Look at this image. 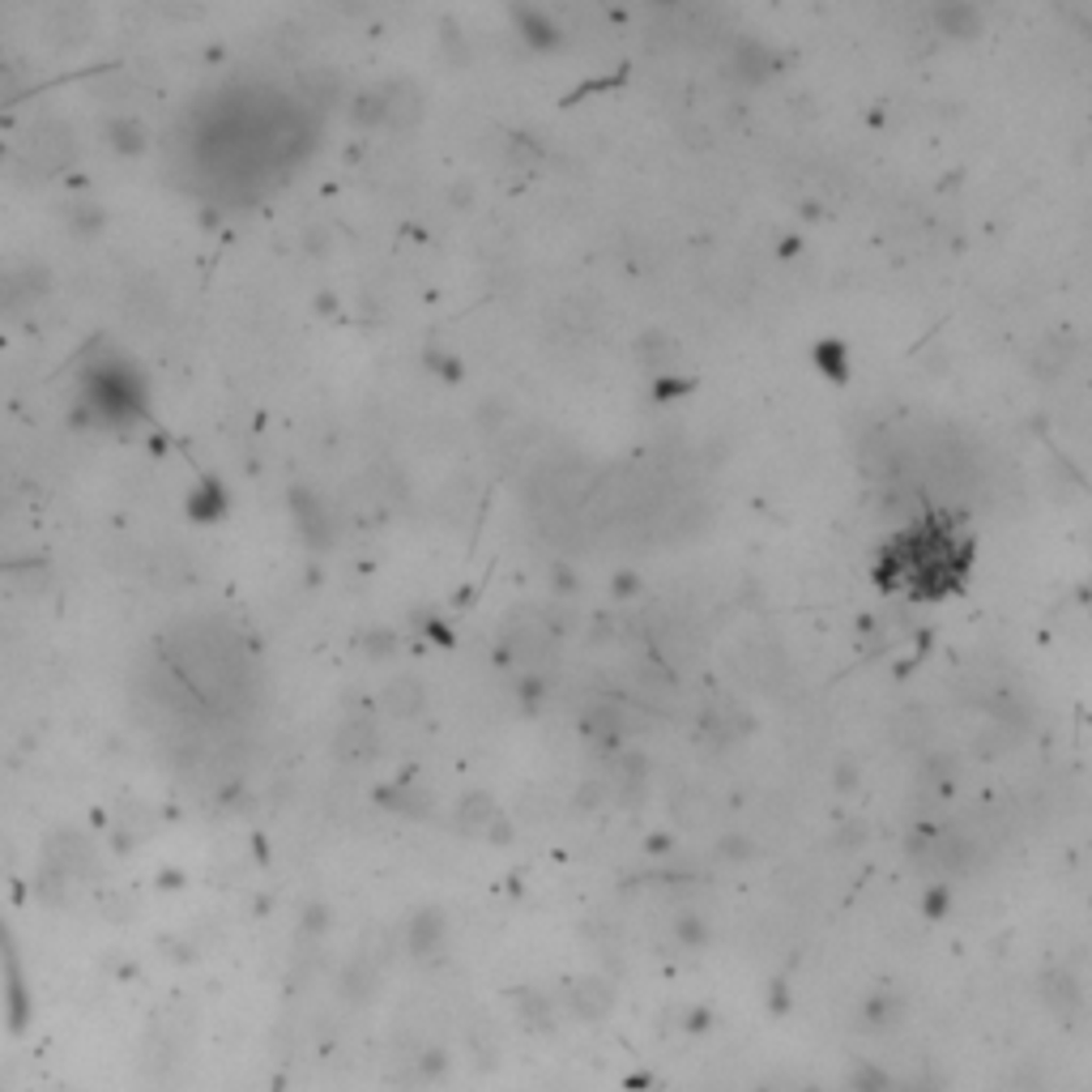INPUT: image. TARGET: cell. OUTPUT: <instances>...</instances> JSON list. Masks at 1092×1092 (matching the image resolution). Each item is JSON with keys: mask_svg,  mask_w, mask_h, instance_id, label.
<instances>
[{"mask_svg": "<svg viewBox=\"0 0 1092 1092\" xmlns=\"http://www.w3.org/2000/svg\"><path fill=\"white\" fill-rule=\"evenodd\" d=\"M581 730L593 743H602V747H619L632 730V709H623L619 700H606V696L589 700V705L581 709Z\"/></svg>", "mask_w": 1092, "mask_h": 1092, "instance_id": "6da1fadb", "label": "cell"}, {"mask_svg": "<svg viewBox=\"0 0 1092 1092\" xmlns=\"http://www.w3.org/2000/svg\"><path fill=\"white\" fill-rule=\"evenodd\" d=\"M730 69H734L739 82L760 86L776 73V51L768 43H760V39H739L734 51H730Z\"/></svg>", "mask_w": 1092, "mask_h": 1092, "instance_id": "7a4b0ae2", "label": "cell"}, {"mask_svg": "<svg viewBox=\"0 0 1092 1092\" xmlns=\"http://www.w3.org/2000/svg\"><path fill=\"white\" fill-rule=\"evenodd\" d=\"M934 31H939L943 39H956V43H969L985 31V17L977 5H960V0H952V5H939L934 9Z\"/></svg>", "mask_w": 1092, "mask_h": 1092, "instance_id": "3957f363", "label": "cell"}, {"mask_svg": "<svg viewBox=\"0 0 1092 1092\" xmlns=\"http://www.w3.org/2000/svg\"><path fill=\"white\" fill-rule=\"evenodd\" d=\"M512 22H516V31H521V39L534 51H559L563 47V26L551 13H542V9H512Z\"/></svg>", "mask_w": 1092, "mask_h": 1092, "instance_id": "277c9868", "label": "cell"}, {"mask_svg": "<svg viewBox=\"0 0 1092 1092\" xmlns=\"http://www.w3.org/2000/svg\"><path fill=\"white\" fill-rule=\"evenodd\" d=\"M636 359L644 363V368H648V372H658V376H666V368H670V363H674V359H679V346H674V342H670V337H666V333H644V337H640V342H636Z\"/></svg>", "mask_w": 1092, "mask_h": 1092, "instance_id": "5b68a950", "label": "cell"}, {"mask_svg": "<svg viewBox=\"0 0 1092 1092\" xmlns=\"http://www.w3.org/2000/svg\"><path fill=\"white\" fill-rule=\"evenodd\" d=\"M1067 359H1072V342H1062V337H1046V342L1033 350V368L1042 376H1058L1062 368H1067Z\"/></svg>", "mask_w": 1092, "mask_h": 1092, "instance_id": "8992f818", "label": "cell"}, {"mask_svg": "<svg viewBox=\"0 0 1092 1092\" xmlns=\"http://www.w3.org/2000/svg\"><path fill=\"white\" fill-rule=\"evenodd\" d=\"M815 359H820V368H824L832 380H845V376H849V368H845V346H841V342H820Z\"/></svg>", "mask_w": 1092, "mask_h": 1092, "instance_id": "52a82bcc", "label": "cell"}, {"mask_svg": "<svg viewBox=\"0 0 1092 1092\" xmlns=\"http://www.w3.org/2000/svg\"><path fill=\"white\" fill-rule=\"evenodd\" d=\"M388 705H393L402 717H410V713H419V705H423V691L414 687V683H402L397 691H388Z\"/></svg>", "mask_w": 1092, "mask_h": 1092, "instance_id": "ba28073f", "label": "cell"}, {"mask_svg": "<svg viewBox=\"0 0 1092 1092\" xmlns=\"http://www.w3.org/2000/svg\"><path fill=\"white\" fill-rule=\"evenodd\" d=\"M654 393H658V397H683V393H691V380H674V376H658V384H654Z\"/></svg>", "mask_w": 1092, "mask_h": 1092, "instance_id": "9c48e42d", "label": "cell"}, {"mask_svg": "<svg viewBox=\"0 0 1092 1092\" xmlns=\"http://www.w3.org/2000/svg\"><path fill=\"white\" fill-rule=\"evenodd\" d=\"M832 782H837L841 790H853V782H857V768H853V764H841L837 772H832Z\"/></svg>", "mask_w": 1092, "mask_h": 1092, "instance_id": "30bf717a", "label": "cell"}, {"mask_svg": "<svg viewBox=\"0 0 1092 1092\" xmlns=\"http://www.w3.org/2000/svg\"><path fill=\"white\" fill-rule=\"evenodd\" d=\"M615 593H619V597L636 593V577H632V572H619V577H615Z\"/></svg>", "mask_w": 1092, "mask_h": 1092, "instance_id": "8fae6325", "label": "cell"}]
</instances>
